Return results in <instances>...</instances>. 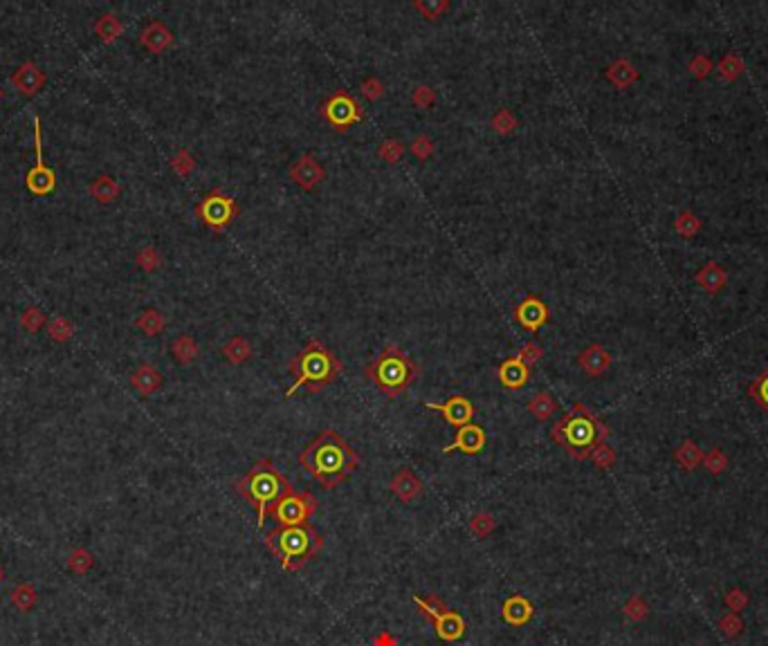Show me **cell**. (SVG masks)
I'll use <instances>...</instances> for the list:
<instances>
[{
  "instance_id": "obj_1",
  "label": "cell",
  "mask_w": 768,
  "mask_h": 646,
  "mask_svg": "<svg viewBox=\"0 0 768 646\" xmlns=\"http://www.w3.org/2000/svg\"><path fill=\"white\" fill-rule=\"evenodd\" d=\"M299 465L324 489H333L360 467V456L335 429H324L299 453Z\"/></svg>"
},
{
  "instance_id": "obj_2",
  "label": "cell",
  "mask_w": 768,
  "mask_h": 646,
  "mask_svg": "<svg viewBox=\"0 0 768 646\" xmlns=\"http://www.w3.org/2000/svg\"><path fill=\"white\" fill-rule=\"evenodd\" d=\"M550 438L564 447L573 460H587L597 444L609 438V429L595 418V413L577 402L564 418L552 424Z\"/></svg>"
},
{
  "instance_id": "obj_3",
  "label": "cell",
  "mask_w": 768,
  "mask_h": 646,
  "mask_svg": "<svg viewBox=\"0 0 768 646\" xmlns=\"http://www.w3.org/2000/svg\"><path fill=\"white\" fill-rule=\"evenodd\" d=\"M234 487H236L238 494L256 510L258 528H263L266 516H268V512L272 510V507L279 503L281 498H286L288 494H293V491H295L293 485H290V481L279 469H276V465L268 458L256 460L243 478L234 481Z\"/></svg>"
},
{
  "instance_id": "obj_4",
  "label": "cell",
  "mask_w": 768,
  "mask_h": 646,
  "mask_svg": "<svg viewBox=\"0 0 768 646\" xmlns=\"http://www.w3.org/2000/svg\"><path fill=\"white\" fill-rule=\"evenodd\" d=\"M288 371L293 375V386L286 391V397H293L301 386L310 393H319L340 377L342 362L337 359L335 352H330L319 339H310L303 350L290 359Z\"/></svg>"
},
{
  "instance_id": "obj_5",
  "label": "cell",
  "mask_w": 768,
  "mask_h": 646,
  "mask_svg": "<svg viewBox=\"0 0 768 646\" xmlns=\"http://www.w3.org/2000/svg\"><path fill=\"white\" fill-rule=\"evenodd\" d=\"M418 375H420L418 364L395 344L384 346L380 355L364 366V377L371 379L378 386V391L389 399H395L403 393H407V389L418 379Z\"/></svg>"
},
{
  "instance_id": "obj_6",
  "label": "cell",
  "mask_w": 768,
  "mask_h": 646,
  "mask_svg": "<svg viewBox=\"0 0 768 646\" xmlns=\"http://www.w3.org/2000/svg\"><path fill=\"white\" fill-rule=\"evenodd\" d=\"M266 545L286 573H299L305 563L313 561L321 552L324 536L310 523L297 528H274L266 536Z\"/></svg>"
},
{
  "instance_id": "obj_7",
  "label": "cell",
  "mask_w": 768,
  "mask_h": 646,
  "mask_svg": "<svg viewBox=\"0 0 768 646\" xmlns=\"http://www.w3.org/2000/svg\"><path fill=\"white\" fill-rule=\"evenodd\" d=\"M319 115L326 119V124L333 130L344 133L364 119V108L355 97L348 95L346 90H335L333 95L319 106Z\"/></svg>"
},
{
  "instance_id": "obj_8",
  "label": "cell",
  "mask_w": 768,
  "mask_h": 646,
  "mask_svg": "<svg viewBox=\"0 0 768 646\" xmlns=\"http://www.w3.org/2000/svg\"><path fill=\"white\" fill-rule=\"evenodd\" d=\"M317 512V498L310 491H293L286 498H281L268 516L274 518L276 528H297V525H308L313 514Z\"/></svg>"
},
{
  "instance_id": "obj_9",
  "label": "cell",
  "mask_w": 768,
  "mask_h": 646,
  "mask_svg": "<svg viewBox=\"0 0 768 646\" xmlns=\"http://www.w3.org/2000/svg\"><path fill=\"white\" fill-rule=\"evenodd\" d=\"M238 213V205L232 195L223 193L221 189H211L209 193L203 195L201 202L196 205V215L203 225H207L211 232L221 234L227 225H232V220Z\"/></svg>"
},
{
  "instance_id": "obj_10",
  "label": "cell",
  "mask_w": 768,
  "mask_h": 646,
  "mask_svg": "<svg viewBox=\"0 0 768 646\" xmlns=\"http://www.w3.org/2000/svg\"><path fill=\"white\" fill-rule=\"evenodd\" d=\"M34 148H36V164L29 168L25 178V187L32 195L45 198L54 193L56 189V173L45 164L43 160V128H41V117H34Z\"/></svg>"
},
{
  "instance_id": "obj_11",
  "label": "cell",
  "mask_w": 768,
  "mask_h": 646,
  "mask_svg": "<svg viewBox=\"0 0 768 646\" xmlns=\"http://www.w3.org/2000/svg\"><path fill=\"white\" fill-rule=\"evenodd\" d=\"M427 409H432V411L440 413L443 418H445V422L452 424L454 429H460V426L470 424V422L474 420V415H476V406L470 402L468 397H463V395H452V397H448V399H445V402H440V404L429 402Z\"/></svg>"
},
{
  "instance_id": "obj_12",
  "label": "cell",
  "mask_w": 768,
  "mask_h": 646,
  "mask_svg": "<svg viewBox=\"0 0 768 646\" xmlns=\"http://www.w3.org/2000/svg\"><path fill=\"white\" fill-rule=\"evenodd\" d=\"M512 314H515V319H517L519 326L524 328V330H528V332H537L542 326H546L548 319H550L548 305H546L540 297H537V294H528L524 301L517 303V307H515Z\"/></svg>"
},
{
  "instance_id": "obj_13",
  "label": "cell",
  "mask_w": 768,
  "mask_h": 646,
  "mask_svg": "<svg viewBox=\"0 0 768 646\" xmlns=\"http://www.w3.org/2000/svg\"><path fill=\"white\" fill-rule=\"evenodd\" d=\"M487 442V436H485V429L479 426V424H465L456 429V438L452 444H448V447L443 449V453H454V451H460L465 456H479L485 447Z\"/></svg>"
},
{
  "instance_id": "obj_14",
  "label": "cell",
  "mask_w": 768,
  "mask_h": 646,
  "mask_svg": "<svg viewBox=\"0 0 768 646\" xmlns=\"http://www.w3.org/2000/svg\"><path fill=\"white\" fill-rule=\"evenodd\" d=\"M290 180H293L295 184H299V187L303 191H313L319 187V182L326 178V171L324 166H321L313 155H301L297 162L290 164Z\"/></svg>"
},
{
  "instance_id": "obj_15",
  "label": "cell",
  "mask_w": 768,
  "mask_h": 646,
  "mask_svg": "<svg viewBox=\"0 0 768 646\" xmlns=\"http://www.w3.org/2000/svg\"><path fill=\"white\" fill-rule=\"evenodd\" d=\"M45 81H48V79H45V72L36 63H32V61H27V63L19 66L16 72L9 76L11 88L16 92H21L23 97L39 95V92L43 90V86H45Z\"/></svg>"
},
{
  "instance_id": "obj_16",
  "label": "cell",
  "mask_w": 768,
  "mask_h": 646,
  "mask_svg": "<svg viewBox=\"0 0 768 646\" xmlns=\"http://www.w3.org/2000/svg\"><path fill=\"white\" fill-rule=\"evenodd\" d=\"M176 36L162 21H151L140 32V45L146 48L151 54H164L168 48H173Z\"/></svg>"
},
{
  "instance_id": "obj_17",
  "label": "cell",
  "mask_w": 768,
  "mask_h": 646,
  "mask_svg": "<svg viewBox=\"0 0 768 646\" xmlns=\"http://www.w3.org/2000/svg\"><path fill=\"white\" fill-rule=\"evenodd\" d=\"M497 377H499V381H501L503 389L519 391V389H524L526 384L530 381V366H526L517 355H515V357H508V359H503V362L499 364Z\"/></svg>"
},
{
  "instance_id": "obj_18",
  "label": "cell",
  "mask_w": 768,
  "mask_h": 646,
  "mask_svg": "<svg viewBox=\"0 0 768 646\" xmlns=\"http://www.w3.org/2000/svg\"><path fill=\"white\" fill-rule=\"evenodd\" d=\"M535 617V606L524 595H510L501 606V620L515 628L526 626Z\"/></svg>"
},
{
  "instance_id": "obj_19",
  "label": "cell",
  "mask_w": 768,
  "mask_h": 646,
  "mask_svg": "<svg viewBox=\"0 0 768 646\" xmlns=\"http://www.w3.org/2000/svg\"><path fill=\"white\" fill-rule=\"evenodd\" d=\"M611 352L602 348L600 344H589L585 350L577 355V366L585 371L589 377H600L611 368Z\"/></svg>"
},
{
  "instance_id": "obj_20",
  "label": "cell",
  "mask_w": 768,
  "mask_h": 646,
  "mask_svg": "<svg viewBox=\"0 0 768 646\" xmlns=\"http://www.w3.org/2000/svg\"><path fill=\"white\" fill-rule=\"evenodd\" d=\"M389 489L393 491V496H395L398 501H403V503H413V501H418V498L423 496V483H420V478H418V476L413 473L411 469H407V467H403V469L395 471V476L389 481Z\"/></svg>"
},
{
  "instance_id": "obj_21",
  "label": "cell",
  "mask_w": 768,
  "mask_h": 646,
  "mask_svg": "<svg viewBox=\"0 0 768 646\" xmlns=\"http://www.w3.org/2000/svg\"><path fill=\"white\" fill-rule=\"evenodd\" d=\"M434 622V630H436V635L443 640V642H458L460 637H463L465 635V620H463V615H460V612H456V610H445V612H440L438 615V617L436 620H432Z\"/></svg>"
},
{
  "instance_id": "obj_22",
  "label": "cell",
  "mask_w": 768,
  "mask_h": 646,
  "mask_svg": "<svg viewBox=\"0 0 768 646\" xmlns=\"http://www.w3.org/2000/svg\"><path fill=\"white\" fill-rule=\"evenodd\" d=\"M162 381H164L162 373L153 364H140L131 373V386L144 397L158 393L162 389Z\"/></svg>"
},
{
  "instance_id": "obj_23",
  "label": "cell",
  "mask_w": 768,
  "mask_h": 646,
  "mask_svg": "<svg viewBox=\"0 0 768 646\" xmlns=\"http://www.w3.org/2000/svg\"><path fill=\"white\" fill-rule=\"evenodd\" d=\"M605 76L607 81L611 86H616L618 90H625V88H632L638 79H640V72L634 68L632 61L627 58H616L613 63L605 70Z\"/></svg>"
},
{
  "instance_id": "obj_24",
  "label": "cell",
  "mask_w": 768,
  "mask_h": 646,
  "mask_svg": "<svg viewBox=\"0 0 768 646\" xmlns=\"http://www.w3.org/2000/svg\"><path fill=\"white\" fill-rule=\"evenodd\" d=\"M697 283L703 287V292H708V294H717V292H721L726 287L728 283V272L721 267L719 263H714V260H710V263H705L699 274H697Z\"/></svg>"
},
{
  "instance_id": "obj_25",
  "label": "cell",
  "mask_w": 768,
  "mask_h": 646,
  "mask_svg": "<svg viewBox=\"0 0 768 646\" xmlns=\"http://www.w3.org/2000/svg\"><path fill=\"white\" fill-rule=\"evenodd\" d=\"M88 191L99 205H113L115 200L121 195V187H119V182L113 175H97L95 180L90 182Z\"/></svg>"
},
{
  "instance_id": "obj_26",
  "label": "cell",
  "mask_w": 768,
  "mask_h": 646,
  "mask_svg": "<svg viewBox=\"0 0 768 646\" xmlns=\"http://www.w3.org/2000/svg\"><path fill=\"white\" fill-rule=\"evenodd\" d=\"M171 355H173L176 364L189 366L198 359V355H201V348H198V342L191 334H178L171 342Z\"/></svg>"
},
{
  "instance_id": "obj_27",
  "label": "cell",
  "mask_w": 768,
  "mask_h": 646,
  "mask_svg": "<svg viewBox=\"0 0 768 646\" xmlns=\"http://www.w3.org/2000/svg\"><path fill=\"white\" fill-rule=\"evenodd\" d=\"M95 34L101 43L111 45L115 43L121 34H124V23H121L113 11H106L101 14V16L97 19L95 23Z\"/></svg>"
},
{
  "instance_id": "obj_28",
  "label": "cell",
  "mask_w": 768,
  "mask_h": 646,
  "mask_svg": "<svg viewBox=\"0 0 768 646\" xmlns=\"http://www.w3.org/2000/svg\"><path fill=\"white\" fill-rule=\"evenodd\" d=\"M135 326H137V330L144 332L146 337H158V334H162L164 328H166V319H164V314L158 310V307H146L142 314H137Z\"/></svg>"
},
{
  "instance_id": "obj_29",
  "label": "cell",
  "mask_w": 768,
  "mask_h": 646,
  "mask_svg": "<svg viewBox=\"0 0 768 646\" xmlns=\"http://www.w3.org/2000/svg\"><path fill=\"white\" fill-rule=\"evenodd\" d=\"M9 602H11V606L16 608V610L29 612V610H34V606L39 604V590L34 588V583L23 581V583H19V586L9 593Z\"/></svg>"
},
{
  "instance_id": "obj_30",
  "label": "cell",
  "mask_w": 768,
  "mask_h": 646,
  "mask_svg": "<svg viewBox=\"0 0 768 646\" xmlns=\"http://www.w3.org/2000/svg\"><path fill=\"white\" fill-rule=\"evenodd\" d=\"M223 357L229 362V364H234V366H238V364H245V362H248L250 357H252V344L248 342V339H245V337H232V339H229L225 346H223Z\"/></svg>"
},
{
  "instance_id": "obj_31",
  "label": "cell",
  "mask_w": 768,
  "mask_h": 646,
  "mask_svg": "<svg viewBox=\"0 0 768 646\" xmlns=\"http://www.w3.org/2000/svg\"><path fill=\"white\" fill-rule=\"evenodd\" d=\"M528 411H530V413H532L535 418L540 420V422H546V420L550 418V415L557 411V402H555V399H552V395H550V393L540 391V393H535V395L530 397V402H528Z\"/></svg>"
},
{
  "instance_id": "obj_32",
  "label": "cell",
  "mask_w": 768,
  "mask_h": 646,
  "mask_svg": "<svg viewBox=\"0 0 768 646\" xmlns=\"http://www.w3.org/2000/svg\"><path fill=\"white\" fill-rule=\"evenodd\" d=\"M21 328L25 330V332H29V334H36V332H41L45 326H48V317H45V312L41 310V307L39 305H27L25 307V310L21 312Z\"/></svg>"
},
{
  "instance_id": "obj_33",
  "label": "cell",
  "mask_w": 768,
  "mask_h": 646,
  "mask_svg": "<svg viewBox=\"0 0 768 646\" xmlns=\"http://www.w3.org/2000/svg\"><path fill=\"white\" fill-rule=\"evenodd\" d=\"M45 328H48L50 339L56 342V344H66L74 337V323L70 319H66V317H52Z\"/></svg>"
},
{
  "instance_id": "obj_34",
  "label": "cell",
  "mask_w": 768,
  "mask_h": 646,
  "mask_svg": "<svg viewBox=\"0 0 768 646\" xmlns=\"http://www.w3.org/2000/svg\"><path fill=\"white\" fill-rule=\"evenodd\" d=\"M674 229H677V234L683 236V238H694L701 232V220H699V215L694 211L685 209V211H681L677 215V220H674Z\"/></svg>"
},
{
  "instance_id": "obj_35",
  "label": "cell",
  "mask_w": 768,
  "mask_h": 646,
  "mask_svg": "<svg viewBox=\"0 0 768 646\" xmlns=\"http://www.w3.org/2000/svg\"><path fill=\"white\" fill-rule=\"evenodd\" d=\"M748 395L755 399V402L759 404V409L768 415V366L764 368V371L750 381L748 386Z\"/></svg>"
},
{
  "instance_id": "obj_36",
  "label": "cell",
  "mask_w": 768,
  "mask_h": 646,
  "mask_svg": "<svg viewBox=\"0 0 768 646\" xmlns=\"http://www.w3.org/2000/svg\"><path fill=\"white\" fill-rule=\"evenodd\" d=\"M135 265L144 272H158L162 267V256L153 245H144L135 252Z\"/></svg>"
},
{
  "instance_id": "obj_37",
  "label": "cell",
  "mask_w": 768,
  "mask_h": 646,
  "mask_svg": "<svg viewBox=\"0 0 768 646\" xmlns=\"http://www.w3.org/2000/svg\"><path fill=\"white\" fill-rule=\"evenodd\" d=\"M495 528H497V521H495V516L490 514V512H476V514L470 518V532H472L476 538H481V541H483V538H487L490 534H492Z\"/></svg>"
},
{
  "instance_id": "obj_38",
  "label": "cell",
  "mask_w": 768,
  "mask_h": 646,
  "mask_svg": "<svg viewBox=\"0 0 768 646\" xmlns=\"http://www.w3.org/2000/svg\"><path fill=\"white\" fill-rule=\"evenodd\" d=\"M413 604L418 606V610L425 615L427 620H436L440 612L450 610L448 604H445L443 599L436 597V595H427V597H418V595H416V597H413Z\"/></svg>"
},
{
  "instance_id": "obj_39",
  "label": "cell",
  "mask_w": 768,
  "mask_h": 646,
  "mask_svg": "<svg viewBox=\"0 0 768 646\" xmlns=\"http://www.w3.org/2000/svg\"><path fill=\"white\" fill-rule=\"evenodd\" d=\"M677 460H679V465H681L683 469L692 471L694 467H699V463L703 460V456H701V449L697 447L692 440H685L681 447L677 449Z\"/></svg>"
},
{
  "instance_id": "obj_40",
  "label": "cell",
  "mask_w": 768,
  "mask_h": 646,
  "mask_svg": "<svg viewBox=\"0 0 768 646\" xmlns=\"http://www.w3.org/2000/svg\"><path fill=\"white\" fill-rule=\"evenodd\" d=\"M92 565H95V557H92L90 550H86V548H74V550L70 552L68 568H70L74 575H86Z\"/></svg>"
},
{
  "instance_id": "obj_41",
  "label": "cell",
  "mask_w": 768,
  "mask_h": 646,
  "mask_svg": "<svg viewBox=\"0 0 768 646\" xmlns=\"http://www.w3.org/2000/svg\"><path fill=\"white\" fill-rule=\"evenodd\" d=\"M717 72H719V76L724 81H734L737 76L744 72V58L737 56V54H726L724 58L719 61Z\"/></svg>"
},
{
  "instance_id": "obj_42",
  "label": "cell",
  "mask_w": 768,
  "mask_h": 646,
  "mask_svg": "<svg viewBox=\"0 0 768 646\" xmlns=\"http://www.w3.org/2000/svg\"><path fill=\"white\" fill-rule=\"evenodd\" d=\"M403 155H405V144L400 140H393V137L384 140L378 146V158L384 160V162H389V164H398Z\"/></svg>"
},
{
  "instance_id": "obj_43",
  "label": "cell",
  "mask_w": 768,
  "mask_h": 646,
  "mask_svg": "<svg viewBox=\"0 0 768 646\" xmlns=\"http://www.w3.org/2000/svg\"><path fill=\"white\" fill-rule=\"evenodd\" d=\"M490 126H492L499 135H508L517 128V117L510 108H501V111H497L492 115V119H490Z\"/></svg>"
},
{
  "instance_id": "obj_44",
  "label": "cell",
  "mask_w": 768,
  "mask_h": 646,
  "mask_svg": "<svg viewBox=\"0 0 768 646\" xmlns=\"http://www.w3.org/2000/svg\"><path fill=\"white\" fill-rule=\"evenodd\" d=\"M413 7H416L427 21H436V19H440L443 11L450 9V3L448 0H413Z\"/></svg>"
},
{
  "instance_id": "obj_45",
  "label": "cell",
  "mask_w": 768,
  "mask_h": 646,
  "mask_svg": "<svg viewBox=\"0 0 768 646\" xmlns=\"http://www.w3.org/2000/svg\"><path fill=\"white\" fill-rule=\"evenodd\" d=\"M171 168H173V173H178L180 178H189L193 173V168H196V158L191 155L187 148H180L176 155L171 158Z\"/></svg>"
},
{
  "instance_id": "obj_46",
  "label": "cell",
  "mask_w": 768,
  "mask_h": 646,
  "mask_svg": "<svg viewBox=\"0 0 768 646\" xmlns=\"http://www.w3.org/2000/svg\"><path fill=\"white\" fill-rule=\"evenodd\" d=\"M589 458L593 460V465H595L597 469H609L613 463H616V451H613L607 442H602V444H597V447L591 451Z\"/></svg>"
},
{
  "instance_id": "obj_47",
  "label": "cell",
  "mask_w": 768,
  "mask_h": 646,
  "mask_svg": "<svg viewBox=\"0 0 768 646\" xmlns=\"http://www.w3.org/2000/svg\"><path fill=\"white\" fill-rule=\"evenodd\" d=\"M411 101H413V106H416V108L429 111V108H432L434 101H436V92H434L432 86H416V88H413Z\"/></svg>"
},
{
  "instance_id": "obj_48",
  "label": "cell",
  "mask_w": 768,
  "mask_h": 646,
  "mask_svg": "<svg viewBox=\"0 0 768 646\" xmlns=\"http://www.w3.org/2000/svg\"><path fill=\"white\" fill-rule=\"evenodd\" d=\"M411 153H413V155H416L420 162H425V160H429V158H432V153H434V142H432V137H429V135H418V137H413V142H411Z\"/></svg>"
},
{
  "instance_id": "obj_49",
  "label": "cell",
  "mask_w": 768,
  "mask_h": 646,
  "mask_svg": "<svg viewBox=\"0 0 768 646\" xmlns=\"http://www.w3.org/2000/svg\"><path fill=\"white\" fill-rule=\"evenodd\" d=\"M517 357H519L521 362H524L526 366H535L537 362H540V359L544 357V348H542V346H537V344H532V342H528L526 346H521V348H519Z\"/></svg>"
},
{
  "instance_id": "obj_50",
  "label": "cell",
  "mask_w": 768,
  "mask_h": 646,
  "mask_svg": "<svg viewBox=\"0 0 768 646\" xmlns=\"http://www.w3.org/2000/svg\"><path fill=\"white\" fill-rule=\"evenodd\" d=\"M360 90H362V95H364L366 99L378 101V99L384 95V83L378 79V76H368V79H364V81H362Z\"/></svg>"
},
{
  "instance_id": "obj_51",
  "label": "cell",
  "mask_w": 768,
  "mask_h": 646,
  "mask_svg": "<svg viewBox=\"0 0 768 646\" xmlns=\"http://www.w3.org/2000/svg\"><path fill=\"white\" fill-rule=\"evenodd\" d=\"M687 70L692 72L694 79H705V76L712 72V61H710L708 56H703V54H701V56H694L692 63L687 66Z\"/></svg>"
},
{
  "instance_id": "obj_52",
  "label": "cell",
  "mask_w": 768,
  "mask_h": 646,
  "mask_svg": "<svg viewBox=\"0 0 768 646\" xmlns=\"http://www.w3.org/2000/svg\"><path fill=\"white\" fill-rule=\"evenodd\" d=\"M705 465H708V469H710L712 473H721V471L726 469L728 460H726V456L721 453L719 449H714V451L708 453V458H705Z\"/></svg>"
},
{
  "instance_id": "obj_53",
  "label": "cell",
  "mask_w": 768,
  "mask_h": 646,
  "mask_svg": "<svg viewBox=\"0 0 768 646\" xmlns=\"http://www.w3.org/2000/svg\"><path fill=\"white\" fill-rule=\"evenodd\" d=\"M645 610H647V608H645V604L640 602V599H632V602H629L627 606H625V612L629 615V617H634V620H638V617H642V615H645Z\"/></svg>"
},
{
  "instance_id": "obj_54",
  "label": "cell",
  "mask_w": 768,
  "mask_h": 646,
  "mask_svg": "<svg viewBox=\"0 0 768 646\" xmlns=\"http://www.w3.org/2000/svg\"><path fill=\"white\" fill-rule=\"evenodd\" d=\"M373 646H398L395 637L391 633H380L373 642Z\"/></svg>"
},
{
  "instance_id": "obj_55",
  "label": "cell",
  "mask_w": 768,
  "mask_h": 646,
  "mask_svg": "<svg viewBox=\"0 0 768 646\" xmlns=\"http://www.w3.org/2000/svg\"><path fill=\"white\" fill-rule=\"evenodd\" d=\"M728 604L730 606H739V604H744V599H742V595H739V590H732L730 595H728Z\"/></svg>"
},
{
  "instance_id": "obj_56",
  "label": "cell",
  "mask_w": 768,
  "mask_h": 646,
  "mask_svg": "<svg viewBox=\"0 0 768 646\" xmlns=\"http://www.w3.org/2000/svg\"><path fill=\"white\" fill-rule=\"evenodd\" d=\"M0 581H3V568H0Z\"/></svg>"
}]
</instances>
